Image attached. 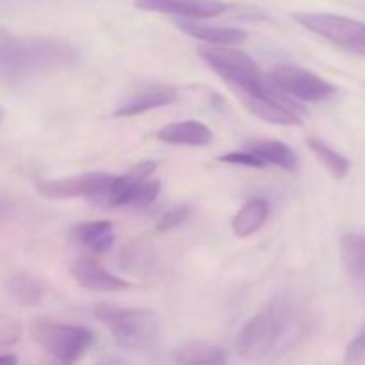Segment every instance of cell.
Wrapping results in <instances>:
<instances>
[{
  "instance_id": "1",
  "label": "cell",
  "mask_w": 365,
  "mask_h": 365,
  "mask_svg": "<svg viewBox=\"0 0 365 365\" xmlns=\"http://www.w3.org/2000/svg\"><path fill=\"white\" fill-rule=\"evenodd\" d=\"M198 53L203 63L228 84V88L239 96V100L246 98H264L278 100V102L291 103L285 98L284 93L278 91L269 81L267 75L262 73L259 64L241 50L230 48V46H198Z\"/></svg>"
},
{
  "instance_id": "2",
  "label": "cell",
  "mask_w": 365,
  "mask_h": 365,
  "mask_svg": "<svg viewBox=\"0 0 365 365\" xmlns=\"http://www.w3.org/2000/svg\"><path fill=\"white\" fill-rule=\"evenodd\" d=\"M70 45L52 39H16L0 36V81L16 82L45 68L70 64Z\"/></svg>"
},
{
  "instance_id": "3",
  "label": "cell",
  "mask_w": 365,
  "mask_h": 365,
  "mask_svg": "<svg viewBox=\"0 0 365 365\" xmlns=\"http://www.w3.org/2000/svg\"><path fill=\"white\" fill-rule=\"evenodd\" d=\"M95 317L107 324L116 344L128 351H146L159 339L160 321L152 310L100 303L95 307Z\"/></svg>"
},
{
  "instance_id": "4",
  "label": "cell",
  "mask_w": 365,
  "mask_h": 365,
  "mask_svg": "<svg viewBox=\"0 0 365 365\" xmlns=\"http://www.w3.org/2000/svg\"><path fill=\"white\" fill-rule=\"evenodd\" d=\"M287 327V310L269 303L242 327L237 335V353L245 360H262L278 344Z\"/></svg>"
},
{
  "instance_id": "5",
  "label": "cell",
  "mask_w": 365,
  "mask_h": 365,
  "mask_svg": "<svg viewBox=\"0 0 365 365\" xmlns=\"http://www.w3.org/2000/svg\"><path fill=\"white\" fill-rule=\"evenodd\" d=\"M31 335L50 355L64 364H71L84 356L95 341L88 328L57 323L46 317H36L32 321Z\"/></svg>"
},
{
  "instance_id": "6",
  "label": "cell",
  "mask_w": 365,
  "mask_h": 365,
  "mask_svg": "<svg viewBox=\"0 0 365 365\" xmlns=\"http://www.w3.org/2000/svg\"><path fill=\"white\" fill-rule=\"evenodd\" d=\"M296 21L319 38L348 50L365 56V24L360 20L331 13H294Z\"/></svg>"
},
{
  "instance_id": "7",
  "label": "cell",
  "mask_w": 365,
  "mask_h": 365,
  "mask_svg": "<svg viewBox=\"0 0 365 365\" xmlns=\"http://www.w3.org/2000/svg\"><path fill=\"white\" fill-rule=\"evenodd\" d=\"M274 88L299 102H323L335 95V86L314 71L294 64H278L267 73Z\"/></svg>"
},
{
  "instance_id": "8",
  "label": "cell",
  "mask_w": 365,
  "mask_h": 365,
  "mask_svg": "<svg viewBox=\"0 0 365 365\" xmlns=\"http://www.w3.org/2000/svg\"><path fill=\"white\" fill-rule=\"evenodd\" d=\"M113 175L109 173H82L73 177L50 178V180H38L36 189L41 196L50 200H68V198H89L95 202H102L113 182Z\"/></svg>"
},
{
  "instance_id": "9",
  "label": "cell",
  "mask_w": 365,
  "mask_h": 365,
  "mask_svg": "<svg viewBox=\"0 0 365 365\" xmlns=\"http://www.w3.org/2000/svg\"><path fill=\"white\" fill-rule=\"evenodd\" d=\"M134 6L141 11L171 14L195 21L216 18L230 9V4L223 0H134Z\"/></svg>"
},
{
  "instance_id": "10",
  "label": "cell",
  "mask_w": 365,
  "mask_h": 365,
  "mask_svg": "<svg viewBox=\"0 0 365 365\" xmlns=\"http://www.w3.org/2000/svg\"><path fill=\"white\" fill-rule=\"evenodd\" d=\"M71 277L81 287L93 292H123L134 287L123 278L110 274L93 259H78L71 266Z\"/></svg>"
},
{
  "instance_id": "11",
  "label": "cell",
  "mask_w": 365,
  "mask_h": 365,
  "mask_svg": "<svg viewBox=\"0 0 365 365\" xmlns=\"http://www.w3.org/2000/svg\"><path fill=\"white\" fill-rule=\"evenodd\" d=\"M155 160H145V163H139L138 166L132 168V170L128 171L127 175H123V177H114L109 189H107L106 196L102 198V202L110 207L130 205L135 189L139 187L141 182L148 180V178L155 173Z\"/></svg>"
},
{
  "instance_id": "12",
  "label": "cell",
  "mask_w": 365,
  "mask_h": 365,
  "mask_svg": "<svg viewBox=\"0 0 365 365\" xmlns=\"http://www.w3.org/2000/svg\"><path fill=\"white\" fill-rule=\"evenodd\" d=\"M177 25L185 34L205 41L210 46L242 45L248 39V32L237 27H220V25H207L195 20H177Z\"/></svg>"
},
{
  "instance_id": "13",
  "label": "cell",
  "mask_w": 365,
  "mask_h": 365,
  "mask_svg": "<svg viewBox=\"0 0 365 365\" xmlns=\"http://www.w3.org/2000/svg\"><path fill=\"white\" fill-rule=\"evenodd\" d=\"M173 102H177V89L171 88V86H152V88H146L143 91H139L138 95L127 100L123 106L118 107L114 110V116H138V114L146 113V110L159 109V107L170 106Z\"/></svg>"
},
{
  "instance_id": "14",
  "label": "cell",
  "mask_w": 365,
  "mask_h": 365,
  "mask_svg": "<svg viewBox=\"0 0 365 365\" xmlns=\"http://www.w3.org/2000/svg\"><path fill=\"white\" fill-rule=\"evenodd\" d=\"M157 139L168 145L207 146L212 141V132L202 121H177L168 123L157 132Z\"/></svg>"
},
{
  "instance_id": "15",
  "label": "cell",
  "mask_w": 365,
  "mask_h": 365,
  "mask_svg": "<svg viewBox=\"0 0 365 365\" xmlns=\"http://www.w3.org/2000/svg\"><path fill=\"white\" fill-rule=\"evenodd\" d=\"M75 241L81 246H84L88 252L95 253V255H102V253L109 252L114 245V225L110 221H86V223L77 225L71 232Z\"/></svg>"
},
{
  "instance_id": "16",
  "label": "cell",
  "mask_w": 365,
  "mask_h": 365,
  "mask_svg": "<svg viewBox=\"0 0 365 365\" xmlns=\"http://www.w3.org/2000/svg\"><path fill=\"white\" fill-rule=\"evenodd\" d=\"M248 150L266 160L267 166L271 164L289 173H294L298 170V155L294 150L277 139H259V141L250 143Z\"/></svg>"
},
{
  "instance_id": "17",
  "label": "cell",
  "mask_w": 365,
  "mask_h": 365,
  "mask_svg": "<svg viewBox=\"0 0 365 365\" xmlns=\"http://www.w3.org/2000/svg\"><path fill=\"white\" fill-rule=\"evenodd\" d=\"M225 349L209 342H189L173 353L171 365H227Z\"/></svg>"
},
{
  "instance_id": "18",
  "label": "cell",
  "mask_w": 365,
  "mask_h": 365,
  "mask_svg": "<svg viewBox=\"0 0 365 365\" xmlns=\"http://www.w3.org/2000/svg\"><path fill=\"white\" fill-rule=\"evenodd\" d=\"M267 217H269V203L264 198L250 200L232 220V230L237 237H250L264 227Z\"/></svg>"
},
{
  "instance_id": "19",
  "label": "cell",
  "mask_w": 365,
  "mask_h": 365,
  "mask_svg": "<svg viewBox=\"0 0 365 365\" xmlns=\"http://www.w3.org/2000/svg\"><path fill=\"white\" fill-rule=\"evenodd\" d=\"M339 245L346 273L365 287V234L342 235Z\"/></svg>"
},
{
  "instance_id": "20",
  "label": "cell",
  "mask_w": 365,
  "mask_h": 365,
  "mask_svg": "<svg viewBox=\"0 0 365 365\" xmlns=\"http://www.w3.org/2000/svg\"><path fill=\"white\" fill-rule=\"evenodd\" d=\"M307 146L316 155V159L323 164L324 170L331 175V178H335V180H344L348 177L349 170H351V163L342 153H339L337 150H334L327 143L316 138L307 139Z\"/></svg>"
},
{
  "instance_id": "21",
  "label": "cell",
  "mask_w": 365,
  "mask_h": 365,
  "mask_svg": "<svg viewBox=\"0 0 365 365\" xmlns=\"http://www.w3.org/2000/svg\"><path fill=\"white\" fill-rule=\"evenodd\" d=\"M11 299L21 307H34L43 298V285L29 273H16L7 284Z\"/></svg>"
},
{
  "instance_id": "22",
  "label": "cell",
  "mask_w": 365,
  "mask_h": 365,
  "mask_svg": "<svg viewBox=\"0 0 365 365\" xmlns=\"http://www.w3.org/2000/svg\"><path fill=\"white\" fill-rule=\"evenodd\" d=\"M152 260V253L141 245H132L127 252H123V260L121 266L127 271H139V267H146Z\"/></svg>"
},
{
  "instance_id": "23",
  "label": "cell",
  "mask_w": 365,
  "mask_h": 365,
  "mask_svg": "<svg viewBox=\"0 0 365 365\" xmlns=\"http://www.w3.org/2000/svg\"><path fill=\"white\" fill-rule=\"evenodd\" d=\"M160 192V180H145L139 184L135 189L134 196H132L130 207H146L159 196Z\"/></svg>"
},
{
  "instance_id": "24",
  "label": "cell",
  "mask_w": 365,
  "mask_h": 365,
  "mask_svg": "<svg viewBox=\"0 0 365 365\" xmlns=\"http://www.w3.org/2000/svg\"><path fill=\"white\" fill-rule=\"evenodd\" d=\"M217 159L221 163L227 164H239V166H248V168H257V170H262L266 168V160L260 159L257 153L250 152V150H245V152H230V153H223Z\"/></svg>"
},
{
  "instance_id": "25",
  "label": "cell",
  "mask_w": 365,
  "mask_h": 365,
  "mask_svg": "<svg viewBox=\"0 0 365 365\" xmlns=\"http://www.w3.org/2000/svg\"><path fill=\"white\" fill-rule=\"evenodd\" d=\"M344 365H365V324L346 348Z\"/></svg>"
},
{
  "instance_id": "26",
  "label": "cell",
  "mask_w": 365,
  "mask_h": 365,
  "mask_svg": "<svg viewBox=\"0 0 365 365\" xmlns=\"http://www.w3.org/2000/svg\"><path fill=\"white\" fill-rule=\"evenodd\" d=\"M189 217V209L187 207H177V209H171L164 214L163 217L157 223V230L159 232H170L175 228L182 227V225L187 221Z\"/></svg>"
},
{
  "instance_id": "27",
  "label": "cell",
  "mask_w": 365,
  "mask_h": 365,
  "mask_svg": "<svg viewBox=\"0 0 365 365\" xmlns=\"http://www.w3.org/2000/svg\"><path fill=\"white\" fill-rule=\"evenodd\" d=\"M0 365H18L16 355H0Z\"/></svg>"
},
{
  "instance_id": "28",
  "label": "cell",
  "mask_w": 365,
  "mask_h": 365,
  "mask_svg": "<svg viewBox=\"0 0 365 365\" xmlns=\"http://www.w3.org/2000/svg\"><path fill=\"white\" fill-rule=\"evenodd\" d=\"M2 214H4V203L0 202V217H2Z\"/></svg>"
}]
</instances>
